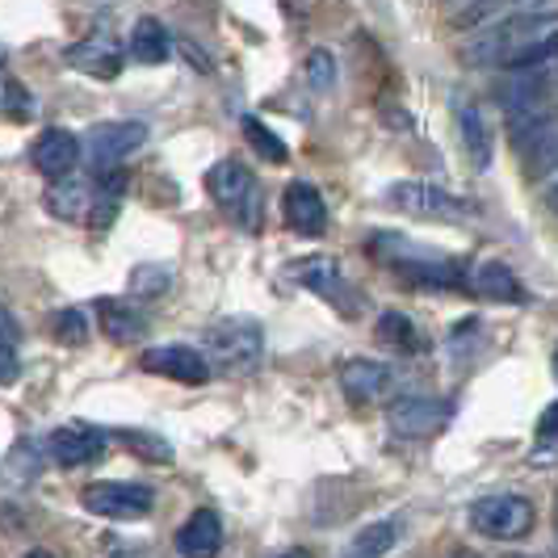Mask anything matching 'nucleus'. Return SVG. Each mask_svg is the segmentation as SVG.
<instances>
[{
	"instance_id": "23",
	"label": "nucleus",
	"mask_w": 558,
	"mask_h": 558,
	"mask_svg": "<svg viewBox=\"0 0 558 558\" xmlns=\"http://www.w3.org/2000/svg\"><path fill=\"white\" fill-rule=\"evenodd\" d=\"M168 281H172L168 265H140V269L131 274V294H135V299H160L168 290Z\"/></svg>"
},
{
	"instance_id": "13",
	"label": "nucleus",
	"mask_w": 558,
	"mask_h": 558,
	"mask_svg": "<svg viewBox=\"0 0 558 558\" xmlns=\"http://www.w3.org/2000/svg\"><path fill=\"white\" fill-rule=\"evenodd\" d=\"M281 210H286V223L294 227L299 235H324V231H328V206H324L319 190L307 185V181L286 185Z\"/></svg>"
},
{
	"instance_id": "31",
	"label": "nucleus",
	"mask_w": 558,
	"mask_h": 558,
	"mask_svg": "<svg viewBox=\"0 0 558 558\" xmlns=\"http://www.w3.org/2000/svg\"><path fill=\"white\" fill-rule=\"evenodd\" d=\"M537 437H542L546 446H550V441H558V403L542 412V420H537Z\"/></svg>"
},
{
	"instance_id": "24",
	"label": "nucleus",
	"mask_w": 558,
	"mask_h": 558,
	"mask_svg": "<svg viewBox=\"0 0 558 558\" xmlns=\"http://www.w3.org/2000/svg\"><path fill=\"white\" fill-rule=\"evenodd\" d=\"M0 328H4V349H0V383L9 387L13 378H17V340H22V332H17V319H13V311H4L0 315Z\"/></svg>"
},
{
	"instance_id": "17",
	"label": "nucleus",
	"mask_w": 558,
	"mask_h": 558,
	"mask_svg": "<svg viewBox=\"0 0 558 558\" xmlns=\"http://www.w3.org/2000/svg\"><path fill=\"white\" fill-rule=\"evenodd\" d=\"M68 63L84 72V76H101V81H113L122 72V51L106 43V38H88V43H76L68 51Z\"/></svg>"
},
{
	"instance_id": "20",
	"label": "nucleus",
	"mask_w": 558,
	"mask_h": 558,
	"mask_svg": "<svg viewBox=\"0 0 558 558\" xmlns=\"http://www.w3.org/2000/svg\"><path fill=\"white\" fill-rule=\"evenodd\" d=\"M462 147H466V156H471V165L483 172V168H492V131H487V118L478 106H466L462 110Z\"/></svg>"
},
{
	"instance_id": "25",
	"label": "nucleus",
	"mask_w": 558,
	"mask_h": 558,
	"mask_svg": "<svg viewBox=\"0 0 558 558\" xmlns=\"http://www.w3.org/2000/svg\"><path fill=\"white\" fill-rule=\"evenodd\" d=\"M412 332H416L412 319L399 315V311H387V315L378 319V336H383L387 344H395V349H420V336H412Z\"/></svg>"
},
{
	"instance_id": "15",
	"label": "nucleus",
	"mask_w": 558,
	"mask_h": 558,
	"mask_svg": "<svg viewBox=\"0 0 558 558\" xmlns=\"http://www.w3.org/2000/svg\"><path fill=\"white\" fill-rule=\"evenodd\" d=\"M471 290L478 299H492V303H512V307L525 303V286L517 281V274L504 260H478L471 269Z\"/></svg>"
},
{
	"instance_id": "16",
	"label": "nucleus",
	"mask_w": 558,
	"mask_h": 558,
	"mask_svg": "<svg viewBox=\"0 0 558 558\" xmlns=\"http://www.w3.org/2000/svg\"><path fill=\"white\" fill-rule=\"evenodd\" d=\"M101 449H106V433H97V428L68 424V428H56V433H51V458H56L59 466H84V462H93Z\"/></svg>"
},
{
	"instance_id": "11",
	"label": "nucleus",
	"mask_w": 558,
	"mask_h": 558,
	"mask_svg": "<svg viewBox=\"0 0 558 558\" xmlns=\"http://www.w3.org/2000/svg\"><path fill=\"white\" fill-rule=\"evenodd\" d=\"M340 391L349 403H378L395 391V369L369 357H353L340 365Z\"/></svg>"
},
{
	"instance_id": "35",
	"label": "nucleus",
	"mask_w": 558,
	"mask_h": 558,
	"mask_svg": "<svg viewBox=\"0 0 558 558\" xmlns=\"http://www.w3.org/2000/svg\"><path fill=\"white\" fill-rule=\"evenodd\" d=\"M26 558H56V555H47V550H29Z\"/></svg>"
},
{
	"instance_id": "34",
	"label": "nucleus",
	"mask_w": 558,
	"mask_h": 558,
	"mask_svg": "<svg viewBox=\"0 0 558 558\" xmlns=\"http://www.w3.org/2000/svg\"><path fill=\"white\" fill-rule=\"evenodd\" d=\"M278 558H311L307 550H290V555H278Z\"/></svg>"
},
{
	"instance_id": "28",
	"label": "nucleus",
	"mask_w": 558,
	"mask_h": 558,
	"mask_svg": "<svg viewBox=\"0 0 558 558\" xmlns=\"http://www.w3.org/2000/svg\"><path fill=\"white\" fill-rule=\"evenodd\" d=\"M307 81L315 93H324V88H332L336 81V59L328 51H311L307 56Z\"/></svg>"
},
{
	"instance_id": "18",
	"label": "nucleus",
	"mask_w": 558,
	"mask_h": 558,
	"mask_svg": "<svg viewBox=\"0 0 558 558\" xmlns=\"http://www.w3.org/2000/svg\"><path fill=\"white\" fill-rule=\"evenodd\" d=\"M97 319H101V332L118 340V344H131L147 332V319L140 311H131V303H118V299H101L97 303Z\"/></svg>"
},
{
	"instance_id": "39",
	"label": "nucleus",
	"mask_w": 558,
	"mask_h": 558,
	"mask_svg": "<svg viewBox=\"0 0 558 558\" xmlns=\"http://www.w3.org/2000/svg\"><path fill=\"white\" fill-rule=\"evenodd\" d=\"M555 525H558V504H555Z\"/></svg>"
},
{
	"instance_id": "10",
	"label": "nucleus",
	"mask_w": 558,
	"mask_h": 558,
	"mask_svg": "<svg viewBox=\"0 0 558 558\" xmlns=\"http://www.w3.org/2000/svg\"><path fill=\"white\" fill-rule=\"evenodd\" d=\"M143 369L147 374H165L177 378L185 387H202L210 378V357H202L190 344H160V349H147L143 353Z\"/></svg>"
},
{
	"instance_id": "6",
	"label": "nucleus",
	"mask_w": 558,
	"mask_h": 558,
	"mask_svg": "<svg viewBox=\"0 0 558 558\" xmlns=\"http://www.w3.org/2000/svg\"><path fill=\"white\" fill-rule=\"evenodd\" d=\"M81 500L88 512L106 517V521H140L151 512V487L143 483H118V478H106V483H88L81 492Z\"/></svg>"
},
{
	"instance_id": "33",
	"label": "nucleus",
	"mask_w": 558,
	"mask_h": 558,
	"mask_svg": "<svg viewBox=\"0 0 558 558\" xmlns=\"http://www.w3.org/2000/svg\"><path fill=\"white\" fill-rule=\"evenodd\" d=\"M546 206H550V210L558 215V181L550 185V190H546Z\"/></svg>"
},
{
	"instance_id": "37",
	"label": "nucleus",
	"mask_w": 558,
	"mask_h": 558,
	"mask_svg": "<svg viewBox=\"0 0 558 558\" xmlns=\"http://www.w3.org/2000/svg\"><path fill=\"white\" fill-rule=\"evenodd\" d=\"M504 558H530V555H504Z\"/></svg>"
},
{
	"instance_id": "29",
	"label": "nucleus",
	"mask_w": 558,
	"mask_h": 558,
	"mask_svg": "<svg viewBox=\"0 0 558 558\" xmlns=\"http://www.w3.org/2000/svg\"><path fill=\"white\" fill-rule=\"evenodd\" d=\"M47 197H51L47 206H51L56 215H63V219H76V210H81L84 190H81V185H56V190H51Z\"/></svg>"
},
{
	"instance_id": "19",
	"label": "nucleus",
	"mask_w": 558,
	"mask_h": 558,
	"mask_svg": "<svg viewBox=\"0 0 558 558\" xmlns=\"http://www.w3.org/2000/svg\"><path fill=\"white\" fill-rule=\"evenodd\" d=\"M168 29L156 22V17H140L135 29H131V59L143 63V68H156L168 59Z\"/></svg>"
},
{
	"instance_id": "12",
	"label": "nucleus",
	"mask_w": 558,
	"mask_h": 558,
	"mask_svg": "<svg viewBox=\"0 0 558 558\" xmlns=\"http://www.w3.org/2000/svg\"><path fill=\"white\" fill-rule=\"evenodd\" d=\"M76 165H81V140L72 131H63V126H47L34 143V168L47 181H68Z\"/></svg>"
},
{
	"instance_id": "3",
	"label": "nucleus",
	"mask_w": 558,
	"mask_h": 558,
	"mask_svg": "<svg viewBox=\"0 0 558 558\" xmlns=\"http://www.w3.org/2000/svg\"><path fill=\"white\" fill-rule=\"evenodd\" d=\"M387 202H391L395 210L412 215V219L462 223V219H471V215H475V206H471L466 197L449 194V190L433 185V181H399V185H391V190H387Z\"/></svg>"
},
{
	"instance_id": "8",
	"label": "nucleus",
	"mask_w": 558,
	"mask_h": 558,
	"mask_svg": "<svg viewBox=\"0 0 558 558\" xmlns=\"http://www.w3.org/2000/svg\"><path fill=\"white\" fill-rule=\"evenodd\" d=\"M290 278L299 281V286H307V290H315L324 303L340 307L344 315L357 311V303H349V299H357V290L349 286V278L340 274V265H336L332 256H303V260H294Z\"/></svg>"
},
{
	"instance_id": "21",
	"label": "nucleus",
	"mask_w": 558,
	"mask_h": 558,
	"mask_svg": "<svg viewBox=\"0 0 558 558\" xmlns=\"http://www.w3.org/2000/svg\"><path fill=\"white\" fill-rule=\"evenodd\" d=\"M395 542H399V521H374V525H365L353 537V546H349L344 558H383Z\"/></svg>"
},
{
	"instance_id": "36",
	"label": "nucleus",
	"mask_w": 558,
	"mask_h": 558,
	"mask_svg": "<svg viewBox=\"0 0 558 558\" xmlns=\"http://www.w3.org/2000/svg\"><path fill=\"white\" fill-rule=\"evenodd\" d=\"M555 378H558V349H555Z\"/></svg>"
},
{
	"instance_id": "30",
	"label": "nucleus",
	"mask_w": 558,
	"mask_h": 558,
	"mask_svg": "<svg viewBox=\"0 0 558 558\" xmlns=\"http://www.w3.org/2000/svg\"><path fill=\"white\" fill-rule=\"evenodd\" d=\"M122 441H126V446H135L140 453H147V458H172V446L160 441V437H151V433H143V428L122 433Z\"/></svg>"
},
{
	"instance_id": "9",
	"label": "nucleus",
	"mask_w": 558,
	"mask_h": 558,
	"mask_svg": "<svg viewBox=\"0 0 558 558\" xmlns=\"http://www.w3.org/2000/svg\"><path fill=\"white\" fill-rule=\"evenodd\" d=\"M147 143V126L143 122H101L88 131V156L97 172H110L118 160H126L131 151H140Z\"/></svg>"
},
{
	"instance_id": "38",
	"label": "nucleus",
	"mask_w": 558,
	"mask_h": 558,
	"mask_svg": "<svg viewBox=\"0 0 558 558\" xmlns=\"http://www.w3.org/2000/svg\"><path fill=\"white\" fill-rule=\"evenodd\" d=\"M449 558H475V555H449Z\"/></svg>"
},
{
	"instance_id": "22",
	"label": "nucleus",
	"mask_w": 558,
	"mask_h": 558,
	"mask_svg": "<svg viewBox=\"0 0 558 558\" xmlns=\"http://www.w3.org/2000/svg\"><path fill=\"white\" fill-rule=\"evenodd\" d=\"M244 135H248V143L260 151V156H265V160H269V165H286V160H290L286 143H281L278 135H274V131L260 122V118H244Z\"/></svg>"
},
{
	"instance_id": "1",
	"label": "nucleus",
	"mask_w": 558,
	"mask_h": 558,
	"mask_svg": "<svg viewBox=\"0 0 558 558\" xmlns=\"http://www.w3.org/2000/svg\"><path fill=\"white\" fill-rule=\"evenodd\" d=\"M462 59L471 68H550L558 63V22L550 13H512L478 29Z\"/></svg>"
},
{
	"instance_id": "27",
	"label": "nucleus",
	"mask_w": 558,
	"mask_h": 558,
	"mask_svg": "<svg viewBox=\"0 0 558 558\" xmlns=\"http://www.w3.org/2000/svg\"><path fill=\"white\" fill-rule=\"evenodd\" d=\"M51 328H56L59 340H68V344H81L84 336H88V319H84L76 307L59 311L56 319H51Z\"/></svg>"
},
{
	"instance_id": "2",
	"label": "nucleus",
	"mask_w": 558,
	"mask_h": 558,
	"mask_svg": "<svg viewBox=\"0 0 558 558\" xmlns=\"http://www.w3.org/2000/svg\"><path fill=\"white\" fill-rule=\"evenodd\" d=\"M206 185H210V197H215V202H219V206H223L227 215L244 227V231H260V219H265V197H260L256 177H252L240 160H219V165L210 168Z\"/></svg>"
},
{
	"instance_id": "14",
	"label": "nucleus",
	"mask_w": 558,
	"mask_h": 558,
	"mask_svg": "<svg viewBox=\"0 0 558 558\" xmlns=\"http://www.w3.org/2000/svg\"><path fill=\"white\" fill-rule=\"evenodd\" d=\"M177 550L181 558H215L223 550V521H219V512H210V508H197L194 517L177 530Z\"/></svg>"
},
{
	"instance_id": "32",
	"label": "nucleus",
	"mask_w": 558,
	"mask_h": 558,
	"mask_svg": "<svg viewBox=\"0 0 558 558\" xmlns=\"http://www.w3.org/2000/svg\"><path fill=\"white\" fill-rule=\"evenodd\" d=\"M550 0H508V13H546Z\"/></svg>"
},
{
	"instance_id": "7",
	"label": "nucleus",
	"mask_w": 558,
	"mask_h": 558,
	"mask_svg": "<svg viewBox=\"0 0 558 558\" xmlns=\"http://www.w3.org/2000/svg\"><path fill=\"white\" fill-rule=\"evenodd\" d=\"M453 416V408H449L446 399H433V395H408V399H399L391 403V412H387V424H391L395 437H403V441H424V437H433V433H441Z\"/></svg>"
},
{
	"instance_id": "4",
	"label": "nucleus",
	"mask_w": 558,
	"mask_h": 558,
	"mask_svg": "<svg viewBox=\"0 0 558 558\" xmlns=\"http://www.w3.org/2000/svg\"><path fill=\"white\" fill-rule=\"evenodd\" d=\"M206 353L223 369H252L265 353V332L256 319H223L206 332Z\"/></svg>"
},
{
	"instance_id": "26",
	"label": "nucleus",
	"mask_w": 558,
	"mask_h": 558,
	"mask_svg": "<svg viewBox=\"0 0 558 558\" xmlns=\"http://www.w3.org/2000/svg\"><path fill=\"white\" fill-rule=\"evenodd\" d=\"M4 118H13V122H29L34 118V93L22 88L17 76H4Z\"/></svg>"
},
{
	"instance_id": "5",
	"label": "nucleus",
	"mask_w": 558,
	"mask_h": 558,
	"mask_svg": "<svg viewBox=\"0 0 558 558\" xmlns=\"http://www.w3.org/2000/svg\"><path fill=\"white\" fill-rule=\"evenodd\" d=\"M471 525L492 542H521L533 530V504L525 496H483L471 508Z\"/></svg>"
}]
</instances>
